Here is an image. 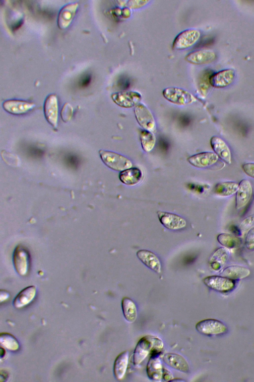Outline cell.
<instances>
[{
  "label": "cell",
  "instance_id": "39",
  "mask_svg": "<svg viewBox=\"0 0 254 382\" xmlns=\"http://www.w3.org/2000/svg\"><path fill=\"white\" fill-rule=\"evenodd\" d=\"M91 78L90 76L85 77L81 82V85L82 86H87L90 82Z\"/></svg>",
  "mask_w": 254,
  "mask_h": 382
},
{
  "label": "cell",
  "instance_id": "3",
  "mask_svg": "<svg viewBox=\"0 0 254 382\" xmlns=\"http://www.w3.org/2000/svg\"><path fill=\"white\" fill-rule=\"evenodd\" d=\"M163 95L170 102L180 105L191 104L196 101L191 94L179 88H167L163 91Z\"/></svg>",
  "mask_w": 254,
  "mask_h": 382
},
{
  "label": "cell",
  "instance_id": "28",
  "mask_svg": "<svg viewBox=\"0 0 254 382\" xmlns=\"http://www.w3.org/2000/svg\"><path fill=\"white\" fill-rule=\"evenodd\" d=\"M122 308L125 319L129 323L134 322L137 316V308L134 301L129 297H124L122 300Z\"/></svg>",
  "mask_w": 254,
  "mask_h": 382
},
{
  "label": "cell",
  "instance_id": "33",
  "mask_svg": "<svg viewBox=\"0 0 254 382\" xmlns=\"http://www.w3.org/2000/svg\"><path fill=\"white\" fill-rule=\"evenodd\" d=\"M245 244L248 249L251 251L254 250V227L247 232Z\"/></svg>",
  "mask_w": 254,
  "mask_h": 382
},
{
  "label": "cell",
  "instance_id": "2",
  "mask_svg": "<svg viewBox=\"0 0 254 382\" xmlns=\"http://www.w3.org/2000/svg\"><path fill=\"white\" fill-rule=\"evenodd\" d=\"M99 154L103 163L113 170L122 172L132 166L129 159L118 153L101 150Z\"/></svg>",
  "mask_w": 254,
  "mask_h": 382
},
{
  "label": "cell",
  "instance_id": "36",
  "mask_svg": "<svg viewBox=\"0 0 254 382\" xmlns=\"http://www.w3.org/2000/svg\"><path fill=\"white\" fill-rule=\"evenodd\" d=\"M148 1H144V0H135V1H128V5L132 8H137L140 6H142V5H144L145 3L148 2Z\"/></svg>",
  "mask_w": 254,
  "mask_h": 382
},
{
  "label": "cell",
  "instance_id": "26",
  "mask_svg": "<svg viewBox=\"0 0 254 382\" xmlns=\"http://www.w3.org/2000/svg\"><path fill=\"white\" fill-rule=\"evenodd\" d=\"M239 184L234 182H223L216 184L214 188V193L220 197H229L236 193Z\"/></svg>",
  "mask_w": 254,
  "mask_h": 382
},
{
  "label": "cell",
  "instance_id": "38",
  "mask_svg": "<svg viewBox=\"0 0 254 382\" xmlns=\"http://www.w3.org/2000/svg\"><path fill=\"white\" fill-rule=\"evenodd\" d=\"M9 297V294L8 293L5 291V290H1L0 291V302H2V301H4L7 299Z\"/></svg>",
  "mask_w": 254,
  "mask_h": 382
},
{
  "label": "cell",
  "instance_id": "20",
  "mask_svg": "<svg viewBox=\"0 0 254 382\" xmlns=\"http://www.w3.org/2000/svg\"><path fill=\"white\" fill-rule=\"evenodd\" d=\"M163 361L170 367L180 372L187 373L189 372V366L186 360L181 355L169 353L163 357Z\"/></svg>",
  "mask_w": 254,
  "mask_h": 382
},
{
  "label": "cell",
  "instance_id": "30",
  "mask_svg": "<svg viewBox=\"0 0 254 382\" xmlns=\"http://www.w3.org/2000/svg\"><path fill=\"white\" fill-rule=\"evenodd\" d=\"M140 138L143 150L146 152H150L155 144L154 134L151 131L143 130L140 133Z\"/></svg>",
  "mask_w": 254,
  "mask_h": 382
},
{
  "label": "cell",
  "instance_id": "21",
  "mask_svg": "<svg viewBox=\"0 0 254 382\" xmlns=\"http://www.w3.org/2000/svg\"><path fill=\"white\" fill-rule=\"evenodd\" d=\"M146 373L148 378L155 382H160L162 379L163 368L160 359L157 355H151L146 367Z\"/></svg>",
  "mask_w": 254,
  "mask_h": 382
},
{
  "label": "cell",
  "instance_id": "22",
  "mask_svg": "<svg viewBox=\"0 0 254 382\" xmlns=\"http://www.w3.org/2000/svg\"><path fill=\"white\" fill-rule=\"evenodd\" d=\"M143 177L142 171L136 167H131L121 172L120 180L124 184L134 186L139 183Z\"/></svg>",
  "mask_w": 254,
  "mask_h": 382
},
{
  "label": "cell",
  "instance_id": "27",
  "mask_svg": "<svg viewBox=\"0 0 254 382\" xmlns=\"http://www.w3.org/2000/svg\"><path fill=\"white\" fill-rule=\"evenodd\" d=\"M222 276L233 280L244 279L250 274V270L245 267L230 266L224 269L221 273Z\"/></svg>",
  "mask_w": 254,
  "mask_h": 382
},
{
  "label": "cell",
  "instance_id": "10",
  "mask_svg": "<svg viewBox=\"0 0 254 382\" xmlns=\"http://www.w3.org/2000/svg\"><path fill=\"white\" fill-rule=\"evenodd\" d=\"M236 194V208L240 210L248 204L252 196L253 188L251 182L246 179L242 180Z\"/></svg>",
  "mask_w": 254,
  "mask_h": 382
},
{
  "label": "cell",
  "instance_id": "18",
  "mask_svg": "<svg viewBox=\"0 0 254 382\" xmlns=\"http://www.w3.org/2000/svg\"><path fill=\"white\" fill-rule=\"evenodd\" d=\"M210 145L219 158L228 164L231 163V150L222 138L217 136H213L210 139Z\"/></svg>",
  "mask_w": 254,
  "mask_h": 382
},
{
  "label": "cell",
  "instance_id": "12",
  "mask_svg": "<svg viewBox=\"0 0 254 382\" xmlns=\"http://www.w3.org/2000/svg\"><path fill=\"white\" fill-rule=\"evenodd\" d=\"M78 5L77 2H72L62 8L58 17V25L60 28L64 29L69 26L75 16Z\"/></svg>",
  "mask_w": 254,
  "mask_h": 382
},
{
  "label": "cell",
  "instance_id": "5",
  "mask_svg": "<svg viewBox=\"0 0 254 382\" xmlns=\"http://www.w3.org/2000/svg\"><path fill=\"white\" fill-rule=\"evenodd\" d=\"M200 37V32L198 30L187 29L177 36L173 42V48L178 50L189 48L197 42Z\"/></svg>",
  "mask_w": 254,
  "mask_h": 382
},
{
  "label": "cell",
  "instance_id": "9",
  "mask_svg": "<svg viewBox=\"0 0 254 382\" xmlns=\"http://www.w3.org/2000/svg\"><path fill=\"white\" fill-rule=\"evenodd\" d=\"M157 215L161 223L168 229L178 230L184 228L187 225L186 220L177 214L158 211Z\"/></svg>",
  "mask_w": 254,
  "mask_h": 382
},
{
  "label": "cell",
  "instance_id": "1",
  "mask_svg": "<svg viewBox=\"0 0 254 382\" xmlns=\"http://www.w3.org/2000/svg\"><path fill=\"white\" fill-rule=\"evenodd\" d=\"M164 347L162 340L158 337L148 335L141 338L138 342L133 355L135 366L140 365L150 354L160 353Z\"/></svg>",
  "mask_w": 254,
  "mask_h": 382
},
{
  "label": "cell",
  "instance_id": "15",
  "mask_svg": "<svg viewBox=\"0 0 254 382\" xmlns=\"http://www.w3.org/2000/svg\"><path fill=\"white\" fill-rule=\"evenodd\" d=\"M13 263L17 273L25 276L28 272L29 257L24 248L19 246L15 249L13 255Z\"/></svg>",
  "mask_w": 254,
  "mask_h": 382
},
{
  "label": "cell",
  "instance_id": "32",
  "mask_svg": "<svg viewBox=\"0 0 254 382\" xmlns=\"http://www.w3.org/2000/svg\"><path fill=\"white\" fill-rule=\"evenodd\" d=\"M254 227V214L245 218L239 225V229L242 234L248 232Z\"/></svg>",
  "mask_w": 254,
  "mask_h": 382
},
{
  "label": "cell",
  "instance_id": "16",
  "mask_svg": "<svg viewBox=\"0 0 254 382\" xmlns=\"http://www.w3.org/2000/svg\"><path fill=\"white\" fill-rule=\"evenodd\" d=\"M2 106L7 112L13 114L20 115L26 113L33 109L35 104L26 101L11 99L5 101Z\"/></svg>",
  "mask_w": 254,
  "mask_h": 382
},
{
  "label": "cell",
  "instance_id": "4",
  "mask_svg": "<svg viewBox=\"0 0 254 382\" xmlns=\"http://www.w3.org/2000/svg\"><path fill=\"white\" fill-rule=\"evenodd\" d=\"M196 330L206 336H216L226 333L227 328L221 321L215 319H206L199 321L195 325Z\"/></svg>",
  "mask_w": 254,
  "mask_h": 382
},
{
  "label": "cell",
  "instance_id": "8",
  "mask_svg": "<svg viewBox=\"0 0 254 382\" xmlns=\"http://www.w3.org/2000/svg\"><path fill=\"white\" fill-rule=\"evenodd\" d=\"M134 114L138 124L145 130L152 131L155 128V121L150 110L139 103L134 107Z\"/></svg>",
  "mask_w": 254,
  "mask_h": 382
},
{
  "label": "cell",
  "instance_id": "13",
  "mask_svg": "<svg viewBox=\"0 0 254 382\" xmlns=\"http://www.w3.org/2000/svg\"><path fill=\"white\" fill-rule=\"evenodd\" d=\"M44 109L47 121L53 126L56 127L58 119V101L56 95L52 94L47 97Z\"/></svg>",
  "mask_w": 254,
  "mask_h": 382
},
{
  "label": "cell",
  "instance_id": "37",
  "mask_svg": "<svg viewBox=\"0 0 254 382\" xmlns=\"http://www.w3.org/2000/svg\"><path fill=\"white\" fill-rule=\"evenodd\" d=\"M162 379L165 381H171V380L173 379V377L171 372L163 368Z\"/></svg>",
  "mask_w": 254,
  "mask_h": 382
},
{
  "label": "cell",
  "instance_id": "19",
  "mask_svg": "<svg viewBox=\"0 0 254 382\" xmlns=\"http://www.w3.org/2000/svg\"><path fill=\"white\" fill-rule=\"evenodd\" d=\"M216 58L214 51L204 49L192 52L189 54L185 58L186 60L193 64H205L213 61Z\"/></svg>",
  "mask_w": 254,
  "mask_h": 382
},
{
  "label": "cell",
  "instance_id": "25",
  "mask_svg": "<svg viewBox=\"0 0 254 382\" xmlns=\"http://www.w3.org/2000/svg\"><path fill=\"white\" fill-rule=\"evenodd\" d=\"M230 256L227 248L221 247L217 249L210 258L211 266L214 270H219L226 263Z\"/></svg>",
  "mask_w": 254,
  "mask_h": 382
},
{
  "label": "cell",
  "instance_id": "17",
  "mask_svg": "<svg viewBox=\"0 0 254 382\" xmlns=\"http://www.w3.org/2000/svg\"><path fill=\"white\" fill-rule=\"evenodd\" d=\"M235 73L233 69H225L212 75L209 79L210 85L217 88H225L234 81Z\"/></svg>",
  "mask_w": 254,
  "mask_h": 382
},
{
  "label": "cell",
  "instance_id": "11",
  "mask_svg": "<svg viewBox=\"0 0 254 382\" xmlns=\"http://www.w3.org/2000/svg\"><path fill=\"white\" fill-rule=\"evenodd\" d=\"M219 157L213 152H205L193 155L188 159V162L193 166L198 168H205L215 164Z\"/></svg>",
  "mask_w": 254,
  "mask_h": 382
},
{
  "label": "cell",
  "instance_id": "6",
  "mask_svg": "<svg viewBox=\"0 0 254 382\" xmlns=\"http://www.w3.org/2000/svg\"><path fill=\"white\" fill-rule=\"evenodd\" d=\"M112 98L115 103L124 108H131L139 104L141 99L140 94L133 91H125L114 93Z\"/></svg>",
  "mask_w": 254,
  "mask_h": 382
},
{
  "label": "cell",
  "instance_id": "34",
  "mask_svg": "<svg viewBox=\"0 0 254 382\" xmlns=\"http://www.w3.org/2000/svg\"><path fill=\"white\" fill-rule=\"evenodd\" d=\"M73 109L69 103H65L62 111V117L63 120H69L72 116Z\"/></svg>",
  "mask_w": 254,
  "mask_h": 382
},
{
  "label": "cell",
  "instance_id": "29",
  "mask_svg": "<svg viewBox=\"0 0 254 382\" xmlns=\"http://www.w3.org/2000/svg\"><path fill=\"white\" fill-rule=\"evenodd\" d=\"M219 243L225 248L234 249L239 247L241 244V240L238 237L227 233H222L217 236Z\"/></svg>",
  "mask_w": 254,
  "mask_h": 382
},
{
  "label": "cell",
  "instance_id": "31",
  "mask_svg": "<svg viewBox=\"0 0 254 382\" xmlns=\"http://www.w3.org/2000/svg\"><path fill=\"white\" fill-rule=\"evenodd\" d=\"M0 343L1 346L12 351L17 350L19 346L16 339L12 335L7 333H0Z\"/></svg>",
  "mask_w": 254,
  "mask_h": 382
},
{
  "label": "cell",
  "instance_id": "14",
  "mask_svg": "<svg viewBox=\"0 0 254 382\" xmlns=\"http://www.w3.org/2000/svg\"><path fill=\"white\" fill-rule=\"evenodd\" d=\"M136 256L147 267L158 274L161 273V262L154 253L147 250H140L137 252Z\"/></svg>",
  "mask_w": 254,
  "mask_h": 382
},
{
  "label": "cell",
  "instance_id": "24",
  "mask_svg": "<svg viewBox=\"0 0 254 382\" xmlns=\"http://www.w3.org/2000/svg\"><path fill=\"white\" fill-rule=\"evenodd\" d=\"M36 288L34 286H29L22 289L15 297L13 304L16 308H22L30 303L34 298Z\"/></svg>",
  "mask_w": 254,
  "mask_h": 382
},
{
  "label": "cell",
  "instance_id": "35",
  "mask_svg": "<svg viewBox=\"0 0 254 382\" xmlns=\"http://www.w3.org/2000/svg\"><path fill=\"white\" fill-rule=\"evenodd\" d=\"M242 168L245 173L249 176L254 178V163H245L242 166Z\"/></svg>",
  "mask_w": 254,
  "mask_h": 382
},
{
  "label": "cell",
  "instance_id": "7",
  "mask_svg": "<svg viewBox=\"0 0 254 382\" xmlns=\"http://www.w3.org/2000/svg\"><path fill=\"white\" fill-rule=\"evenodd\" d=\"M204 284L208 287L219 292H228L232 290L235 286L234 280L220 276H211L203 280Z\"/></svg>",
  "mask_w": 254,
  "mask_h": 382
},
{
  "label": "cell",
  "instance_id": "23",
  "mask_svg": "<svg viewBox=\"0 0 254 382\" xmlns=\"http://www.w3.org/2000/svg\"><path fill=\"white\" fill-rule=\"evenodd\" d=\"M129 360V352L125 351L120 353L116 358L113 368L114 374L118 380H122L126 374Z\"/></svg>",
  "mask_w": 254,
  "mask_h": 382
}]
</instances>
